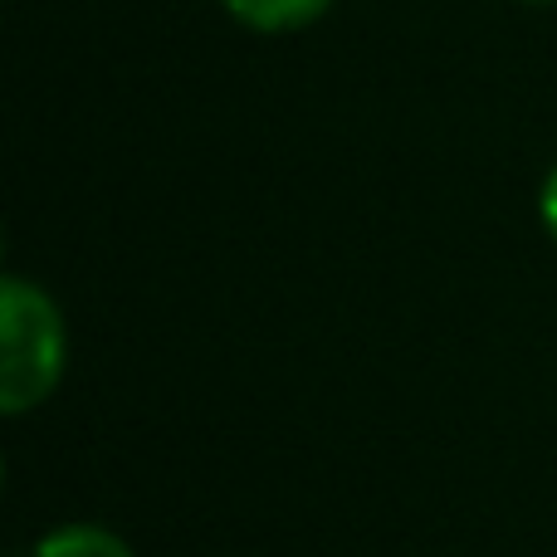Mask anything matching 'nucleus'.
<instances>
[{
  "instance_id": "nucleus-1",
  "label": "nucleus",
  "mask_w": 557,
  "mask_h": 557,
  "mask_svg": "<svg viewBox=\"0 0 557 557\" xmlns=\"http://www.w3.org/2000/svg\"><path fill=\"white\" fill-rule=\"evenodd\" d=\"M69 362V327L59 304L20 274L0 278V411L29 416L54 396Z\"/></svg>"
},
{
  "instance_id": "nucleus-2",
  "label": "nucleus",
  "mask_w": 557,
  "mask_h": 557,
  "mask_svg": "<svg viewBox=\"0 0 557 557\" xmlns=\"http://www.w3.org/2000/svg\"><path fill=\"white\" fill-rule=\"evenodd\" d=\"M29 557H137L103 523H59L29 548Z\"/></svg>"
},
{
  "instance_id": "nucleus-3",
  "label": "nucleus",
  "mask_w": 557,
  "mask_h": 557,
  "mask_svg": "<svg viewBox=\"0 0 557 557\" xmlns=\"http://www.w3.org/2000/svg\"><path fill=\"white\" fill-rule=\"evenodd\" d=\"M240 25L264 29V35H284V29H298L308 20H318L333 0H221Z\"/></svg>"
},
{
  "instance_id": "nucleus-4",
  "label": "nucleus",
  "mask_w": 557,
  "mask_h": 557,
  "mask_svg": "<svg viewBox=\"0 0 557 557\" xmlns=\"http://www.w3.org/2000/svg\"><path fill=\"white\" fill-rule=\"evenodd\" d=\"M539 211H543V225H548V235L557 240V166L548 172V182H543V196H539Z\"/></svg>"
},
{
  "instance_id": "nucleus-5",
  "label": "nucleus",
  "mask_w": 557,
  "mask_h": 557,
  "mask_svg": "<svg viewBox=\"0 0 557 557\" xmlns=\"http://www.w3.org/2000/svg\"><path fill=\"white\" fill-rule=\"evenodd\" d=\"M533 5H553V0H533Z\"/></svg>"
}]
</instances>
